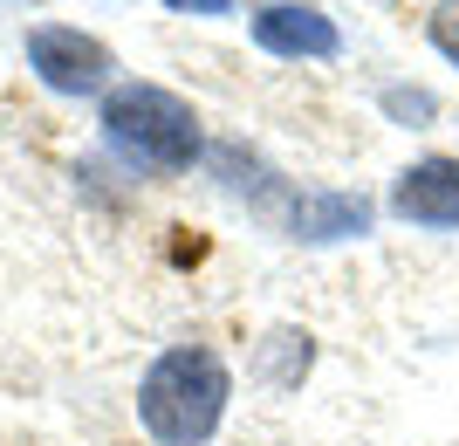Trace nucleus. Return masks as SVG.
I'll return each instance as SVG.
<instances>
[{"label":"nucleus","mask_w":459,"mask_h":446,"mask_svg":"<svg viewBox=\"0 0 459 446\" xmlns=\"http://www.w3.org/2000/svg\"><path fill=\"white\" fill-rule=\"evenodd\" d=\"M28 69H35L48 90L62 97H96V90H110V48L82 28H62V21H41L28 28Z\"/></svg>","instance_id":"obj_3"},{"label":"nucleus","mask_w":459,"mask_h":446,"mask_svg":"<svg viewBox=\"0 0 459 446\" xmlns=\"http://www.w3.org/2000/svg\"><path fill=\"white\" fill-rule=\"evenodd\" d=\"M227 398H233V378H227V357L206 344H178L165 350L144 385H137V419L158 446H206L227 419Z\"/></svg>","instance_id":"obj_1"},{"label":"nucleus","mask_w":459,"mask_h":446,"mask_svg":"<svg viewBox=\"0 0 459 446\" xmlns=\"http://www.w3.org/2000/svg\"><path fill=\"white\" fill-rule=\"evenodd\" d=\"M172 7H199V14H227V0H172Z\"/></svg>","instance_id":"obj_7"},{"label":"nucleus","mask_w":459,"mask_h":446,"mask_svg":"<svg viewBox=\"0 0 459 446\" xmlns=\"http://www.w3.org/2000/svg\"><path fill=\"white\" fill-rule=\"evenodd\" d=\"M432 48L459 69V0H439V7H432Z\"/></svg>","instance_id":"obj_6"},{"label":"nucleus","mask_w":459,"mask_h":446,"mask_svg":"<svg viewBox=\"0 0 459 446\" xmlns=\"http://www.w3.org/2000/svg\"><path fill=\"white\" fill-rule=\"evenodd\" d=\"M254 41L268 56H336V21L316 14V7H261L254 14Z\"/></svg>","instance_id":"obj_5"},{"label":"nucleus","mask_w":459,"mask_h":446,"mask_svg":"<svg viewBox=\"0 0 459 446\" xmlns=\"http://www.w3.org/2000/svg\"><path fill=\"white\" fill-rule=\"evenodd\" d=\"M391 214L411 227H459V158H419L391 186Z\"/></svg>","instance_id":"obj_4"},{"label":"nucleus","mask_w":459,"mask_h":446,"mask_svg":"<svg viewBox=\"0 0 459 446\" xmlns=\"http://www.w3.org/2000/svg\"><path fill=\"white\" fill-rule=\"evenodd\" d=\"M103 137L144 172H186L199 158V117L158 83H117L103 97Z\"/></svg>","instance_id":"obj_2"}]
</instances>
